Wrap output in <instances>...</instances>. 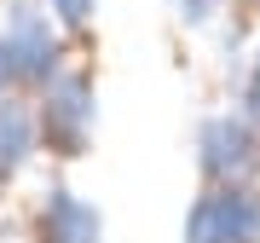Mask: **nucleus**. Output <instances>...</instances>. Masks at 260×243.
<instances>
[{"label": "nucleus", "mask_w": 260, "mask_h": 243, "mask_svg": "<svg viewBox=\"0 0 260 243\" xmlns=\"http://www.w3.org/2000/svg\"><path fill=\"white\" fill-rule=\"evenodd\" d=\"M168 12H174L185 29H214L225 12V0H168Z\"/></svg>", "instance_id": "8"}, {"label": "nucleus", "mask_w": 260, "mask_h": 243, "mask_svg": "<svg viewBox=\"0 0 260 243\" xmlns=\"http://www.w3.org/2000/svg\"><path fill=\"white\" fill-rule=\"evenodd\" d=\"M35 150H41V133H35V110L12 93V99H0V191L18 179L29 162H35Z\"/></svg>", "instance_id": "6"}, {"label": "nucleus", "mask_w": 260, "mask_h": 243, "mask_svg": "<svg viewBox=\"0 0 260 243\" xmlns=\"http://www.w3.org/2000/svg\"><path fill=\"white\" fill-rule=\"evenodd\" d=\"M93 128H99V87L87 70H58L47 87H41V104H35V133H41V150L58 162H75L87 157L93 145Z\"/></svg>", "instance_id": "1"}, {"label": "nucleus", "mask_w": 260, "mask_h": 243, "mask_svg": "<svg viewBox=\"0 0 260 243\" xmlns=\"http://www.w3.org/2000/svg\"><path fill=\"white\" fill-rule=\"evenodd\" d=\"M185 243H260V191L208 186L185 215Z\"/></svg>", "instance_id": "4"}, {"label": "nucleus", "mask_w": 260, "mask_h": 243, "mask_svg": "<svg viewBox=\"0 0 260 243\" xmlns=\"http://www.w3.org/2000/svg\"><path fill=\"white\" fill-rule=\"evenodd\" d=\"M0 41L12 47V58H18V70H23V87H35V93L64 70L58 18L41 12L35 0H12V6H6V18H0Z\"/></svg>", "instance_id": "3"}, {"label": "nucleus", "mask_w": 260, "mask_h": 243, "mask_svg": "<svg viewBox=\"0 0 260 243\" xmlns=\"http://www.w3.org/2000/svg\"><path fill=\"white\" fill-rule=\"evenodd\" d=\"M23 87V70H18V58H12V47L0 41V99H12Z\"/></svg>", "instance_id": "10"}, {"label": "nucleus", "mask_w": 260, "mask_h": 243, "mask_svg": "<svg viewBox=\"0 0 260 243\" xmlns=\"http://www.w3.org/2000/svg\"><path fill=\"white\" fill-rule=\"evenodd\" d=\"M197 174L208 186H254L260 179V128L243 110H220L197 128Z\"/></svg>", "instance_id": "2"}, {"label": "nucleus", "mask_w": 260, "mask_h": 243, "mask_svg": "<svg viewBox=\"0 0 260 243\" xmlns=\"http://www.w3.org/2000/svg\"><path fill=\"white\" fill-rule=\"evenodd\" d=\"M35 243H104V215L70 186H47L35 208Z\"/></svg>", "instance_id": "5"}, {"label": "nucleus", "mask_w": 260, "mask_h": 243, "mask_svg": "<svg viewBox=\"0 0 260 243\" xmlns=\"http://www.w3.org/2000/svg\"><path fill=\"white\" fill-rule=\"evenodd\" d=\"M237 110L260 128V52H249V64L237 70Z\"/></svg>", "instance_id": "7"}, {"label": "nucleus", "mask_w": 260, "mask_h": 243, "mask_svg": "<svg viewBox=\"0 0 260 243\" xmlns=\"http://www.w3.org/2000/svg\"><path fill=\"white\" fill-rule=\"evenodd\" d=\"M52 6V18H58V29H87L99 18V0H47Z\"/></svg>", "instance_id": "9"}, {"label": "nucleus", "mask_w": 260, "mask_h": 243, "mask_svg": "<svg viewBox=\"0 0 260 243\" xmlns=\"http://www.w3.org/2000/svg\"><path fill=\"white\" fill-rule=\"evenodd\" d=\"M0 243H6V220H0Z\"/></svg>", "instance_id": "11"}]
</instances>
